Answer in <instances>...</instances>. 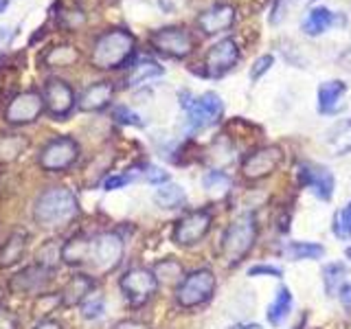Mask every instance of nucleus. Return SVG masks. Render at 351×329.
<instances>
[{"label": "nucleus", "instance_id": "obj_32", "mask_svg": "<svg viewBox=\"0 0 351 329\" xmlns=\"http://www.w3.org/2000/svg\"><path fill=\"white\" fill-rule=\"evenodd\" d=\"M334 235L338 239H351V202L334 215Z\"/></svg>", "mask_w": 351, "mask_h": 329}, {"label": "nucleus", "instance_id": "obj_35", "mask_svg": "<svg viewBox=\"0 0 351 329\" xmlns=\"http://www.w3.org/2000/svg\"><path fill=\"white\" fill-rule=\"evenodd\" d=\"M58 259H62V248L53 246V244H47L38 252V266H44V268H49V270L55 268Z\"/></svg>", "mask_w": 351, "mask_h": 329}, {"label": "nucleus", "instance_id": "obj_17", "mask_svg": "<svg viewBox=\"0 0 351 329\" xmlns=\"http://www.w3.org/2000/svg\"><path fill=\"white\" fill-rule=\"evenodd\" d=\"M49 274H51L49 268L38 266L36 263V266L20 270L16 277L11 279V288H14V292H20V294H38L44 290V285H47Z\"/></svg>", "mask_w": 351, "mask_h": 329}, {"label": "nucleus", "instance_id": "obj_47", "mask_svg": "<svg viewBox=\"0 0 351 329\" xmlns=\"http://www.w3.org/2000/svg\"><path fill=\"white\" fill-rule=\"evenodd\" d=\"M228 329H261L259 325H255V323H239V325H233V327H228Z\"/></svg>", "mask_w": 351, "mask_h": 329}, {"label": "nucleus", "instance_id": "obj_15", "mask_svg": "<svg viewBox=\"0 0 351 329\" xmlns=\"http://www.w3.org/2000/svg\"><path fill=\"white\" fill-rule=\"evenodd\" d=\"M299 182L305 189H312L314 195H318L321 200H329L334 193V173L327 167L314 162H301L299 164Z\"/></svg>", "mask_w": 351, "mask_h": 329}, {"label": "nucleus", "instance_id": "obj_24", "mask_svg": "<svg viewBox=\"0 0 351 329\" xmlns=\"http://www.w3.org/2000/svg\"><path fill=\"white\" fill-rule=\"evenodd\" d=\"M165 71H162V66L158 62H154V60H141L138 64H134L130 69L128 77H125V84L128 86H141V84H145L149 80H156V77H160Z\"/></svg>", "mask_w": 351, "mask_h": 329}, {"label": "nucleus", "instance_id": "obj_19", "mask_svg": "<svg viewBox=\"0 0 351 329\" xmlns=\"http://www.w3.org/2000/svg\"><path fill=\"white\" fill-rule=\"evenodd\" d=\"M347 93V86L343 82H325L318 86V110L323 114H334L338 108H343V97Z\"/></svg>", "mask_w": 351, "mask_h": 329}, {"label": "nucleus", "instance_id": "obj_23", "mask_svg": "<svg viewBox=\"0 0 351 329\" xmlns=\"http://www.w3.org/2000/svg\"><path fill=\"white\" fill-rule=\"evenodd\" d=\"M27 248V235L25 233H14L3 246H0V268H9L18 263L25 255Z\"/></svg>", "mask_w": 351, "mask_h": 329}, {"label": "nucleus", "instance_id": "obj_7", "mask_svg": "<svg viewBox=\"0 0 351 329\" xmlns=\"http://www.w3.org/2000/svg\"><path fill=\"white\" fill-rule=\"evenodd\" d=\"M215 292V277L211 270H195L189 277H184L176 290V301L182 307H197L206 303Z\"/></svg>", "mask_w": 351, "mask_h": 329}, {"label": "nucleus", "instance_id": "obj_18", "mask_svg": "<svg viewBox=\"0 0 351 329\" xmlns=\"http://www.w3.org/2000/svg\"><path fill=\"white\" fill-rule=\"evenodd\" d=\"M112 95H114L112 82H95L93 86H88L84 95L80 97V108L84 112H99V110H104L112 101Z\"/></svg>", "mask_w": 351, "mask_h": 329}, {"label": "nucleus", "instance_id": "obj_43", "mask_svg": "<svg viewBox=\"0 0 351 329\" xmlns=\"http://www.w3.org/2000/svg\"><path fill=\"white\" fill-rule=\"evenodd\" d=\"M338 66H340V69H345V71H351V44L347 47V51L338 58Z\"/></svg>", "mask_w": 351, "mask_h": 329}, {"label": "nucleus", "instance_id": "obj_6", "mask_svg": "<svg viewBox=\"0 0 351 329\" xmlns=\"http://www.w3.org/2000/svg\"><path fill=\"white\" fill-rule=\"evenodd\" d=\"M149 44L160 55H165V58H173V60H184L195 49V40L191 36V31H186L184 27H162L158 31H154L149 36Z\"/></svg>", "mask_w": 351, "mask_h": 329}, {"label": "nucleus", "instance_id": "obj_41", "mask_svg": "<svg viewBox=\"0 0 351 329\" xmlns=\"http://www.w3.org/2000/svg\"><path fill=\"white\" fill-rule=\"evenodd\" d=\"M18 327H20V321L16 314L0 310V329H18Z\"/></svg>", "mask_w": 351, "mask_h": 329}, {"label": "nucleus", "instance_id": "obj_31", "mask_svg": "<svg viewBox=\"0 0 351 329\" xmlns=\"http://www.w3.org/2000/svg\"><path fill=\"white\" fill-rule=\"evenodd\" d=\"M285 252H288L292 259H318V257H323L325 248L312 244V241H292V244L285 248Z\"/></svg>", "mask_w": 351, "mask_h": 329}, {"label": "nucleus", "instance_id": "obj_14", "mask_svg": "<svg viewBox=\"0 0 351 329\" xmlns=\"http://www.w3.org/2000/svg\"><path fill=\"white\" fill-rule=\"evenodd\" d=\"M283 160V151L277 145H268V147H259L257 151H252L250 156L241 164V173L246 175L248 180H259L270 175L274 169L279 167Z\"/></svg>", "mask_w": 351, "mask_h": 329}, {"label": "nucleus", "instance_id": "obj_44", "mask_svg": "<svg viewBox=\"0 0 351 329\" xmlns=\"http://www.w3.org/2000/svg\"><path fill=\"white\" fill-rule=\"evenodd\" d=\"M340 301H343V305L347 307V310H351V283L340 290Z\"/></svg>", "mask_w": 351, "mask_h": 329}, {"label": "nucleus", "instance_id": "obj_11", "mask_svg": "<svg viewBox=\"0 0 351 329\" xmlns=\"http://www.w3.org/2000/svg\"><path fill=\"white\" fill-rule=\"evenodd\" d=\"M237 62H239L237 42L233 38H224V40L215 42L213 47L206 51L202 73L206 77H222L228 71H233Z\"/></svg>", "mask_w": 351, "mask_h": 329}, {"label": "nucleus", "instance_id": "obj_21", "mask_svg": "<svg viewBox=\"0 0 351 329\" xmlns=\"http://www.w3.org/2000/svg\"><path fill=\"white\" fill-rule=\"evenodd\" d=\"M336 25V16L327 7H314L307 11V16L303 20V33L305 36H321L329 27Z\"/></svg>", "mask_w": 351, "mask_h": 329}, {"label": "nucleus", "instance_id": "obj_13", "mask_svg": "<svg viewBox=\"0 0 351 329\" xmlns=\"http://www.w3.org/2000/svg\"><path fill=\"white\" fill-rule=\"evenodd\" d=\"M211 213L206 208H200V211H193L189 215H184L178 224H176L173 230V241L178 246H193L197 244L211 228Z\"/></svg>", "mask_w": 351, "mask_h": 329}, {"label": "nucleus", "instance_id": "obj_48", "mask_svg": "<svg viewBox=\"0 0 351 329\" xmlns=\"http://www.w3.org/2000/svg\"><path fill=\"white\" fill-rule=\"evenodd\" d=\"M7 40H9V29L3 27V29H0V47H3V44H5Z\"/></svg>", "mask_w": 351, "mask_h": 329}, {"label": "nucleus", "instance_id": "obj_33", "mask_svg": "<svg viewBox=\"0 0 351 329\" xmlns=\"http://www.w3.org/2000/svg\"><path fill=\"white\" fill-rule=\"evenodd\" d=\"M180 263H176L173 259H167L156 266V279H162V281H180Z\"/></svg>", "mask_w": 351, "mask_h": 329}, {"label": "nucleus", "instance_id": "obj_28", "mask_svg": "<svg viewBox=\"0 0 351 329\" xmlns=\"http://www.w3.org/2000/svg\"><path fill=\"white\" fill-rule=\"evenodd\" d=\"M290 307H292V294H290L288 288H285V285H281L277 296H274V301L270 303L268 312H266L268 314V323L270 325H279L283 318L290 314Z\"/></svg>", "mask_w": 351, "mask_h": 329}, {"label": "nucleus", "instance_id": "obj_30", "mask_svg": "<svg viewBox=\"0 0 351 329\" xmlns=\"http://www.w3.org/2000/svg\"><path fill=\"white\" fill-rule=\"evenodd\" d=\"M25 147L27 141L20 134H0V162H9L18 158Z\"/></svg>", "mask_w": 351, "mask_h": 329}, {"label": "nucleus", "instance_id": "obj_25", "mask_svg": "<svg viewBox=\"0 0 351 329\" xmlns=\"http://www.w3.org/2000/svg\"><path fill=\"white\" fill-rule=\"evenodd\" d=\"M327 145L336 156H345L351 151V121H340L327 134Z\"/></svg>", "mask_w": 351, "mask_h": 329}, {"label": "nucleus", "instance_id": "obj_9", "mask_svg": "<svg viewBox=\"0 0 351 329\" xmlns=\"http://www.w3.org/2000/svg\"><path fill=\"white\" fill-rule=\"evenodd\" d=\"M121 257H123V239H121L117 233H101L90 239V257H88V263L99 272H110L114 270Z\"/></svg>", "mask_w": 351, "mask_h": 329}, {"label": "nucleus", "instance_id": "obj_4", "mask_svg": "<svg viewBox=\"0 0 351 329\" xmlns=\"http://www.w3.org/2000/svg\"><path fill=\"white\" fill-rule=\"evenodd\" d=\"M182 108L186 112L189 130H202L213 125L224 114V103L215 93H204L195 99H191L189 93H182Z\"/></svg>", "mask_w": 351, "mask_h": 329}, {"label": "nucleus", "instance_id": "obj_50", "mask_svg": "<svg viewBox=\"0 0 351 329\" xmlns=\"http://www.w3.org/2000/svg\"><path fill=\"white\" fill-rule=\"evenodd\" d=\"M3 296H5V292H3V288H0V301H3Z\"/></svg>", "mask_w": 351, "mask_h": 329}, {"label": "nucleus", "instance_id": "obj_12", "mask_svg": "<svg viewBox=\"0 0 351 329\" xmlns=\"http://www.w3.org/2000/svg\"><path fill=\"white\" fill-rule=\"evenodd\" d=\"M44 108L53 119H66L75 108V93L69 82L60 80V77H51L44 84Z\"/></svg>", "mask_w": 351, "mask_h": 329}, {"label": "nucleus", "instance_id": "obj_34", "mask_svg": "<svg viewBox=\"0 0 351 329\" xmlns=\"http://www.w3.org/2000/svg\"><path fill=\"white\" fill-rule=\"evenodd\" d=\"M228 184H230V180L224 171H208L204 175V189L206 191H226Z\"/></svg>", "mask_w": 351, "mask_h": 329}, {"label": "nucleus", "instance_id": "obj_1", "mask_svg": "<svg viewBox=\"0 0 351 329\" xmlns=\"http://www.w3.org/2000/svg\"><path fill=\"white\" fill-rule=\"evenodd\" d=\"M136 38L128 29H110L104 31L93 44L90 64L99 71H117L123 69L128 60L134 55Z\"/></svg>", "mask_w": 351, "mask_h": 329}, {"label": "nucleus", "instance_id": "obj_45", "mask_svg": "<svg viewBox=\"0 0 351 329\" xmlns=\"http://www.w3.org/2000/svg\"><path fill=\"white\" fill-rule=\"evenodd\" d=\"M33 329H62V325L58 321H53V318H47V321H40Z\"/></svg>", "mask_w": 351, "mask_h": 329}, {"label": "nucleus", "instance_id": "obj_2", "mask_svg": "<svg viewBox=\"0 0 351 329\" xmlns=\"http://www.w3.org/2000/svg\"><path fill=\"white\" fill-rule=\"evenodd\" d=\"M80 213V202L71 189L66 186H51L44 191L33 206V219L42 228H60L66 226Z\"/></svg>", "mask_w": 351, "mask_h": 329}, {"label": "nucleus", "instance_id": "obj_3", "mask_svg": "<svg viewBox=\"0 0 351 329\" xmlns=\"http://www.w3.org/2000/svg\"><path fill=\"white\" fill-rule=\"evenodd\" d=\"M257 239V219L252 213H244L226 228L222 237V259L228 266H235L244 259L255 246Z\"/></svg>", "mask_w": 351, "mask_h": 329}, {"label": "nucleus", "instance_id": "obj_39", "mask_svg": "<svg viewBox=\"0 0 351 329\" xmlns=\"http://www.w3.org/2000/svg\"><path fill=\"white\" fill-rule=\"evenodd\" d=\"M130 180H132V175H128V173H121V175H110V178H106V180H104V189H106V191H114V189H121V186H125Z\"/></svg>", "mask_w": 351, "mask_h": 329}, {"label": "nucleus", "instance_id": "obj_37", "mask_svg": "<svg viewBox=\"0 0 351 329\" xmlns=\"http://www.w3.org/2000/svg\"><path fill=\"white\" fill-rule=\"evenodd\" d=\"M274 64V55H261V58L255 60V64L250 66V80L257 82L261 75H266Z\"/></svg>", "mask_w": 351, "mask_h": 329}, {"label": "nucleus", "instance_id": "obj_20", "mask_svg": "<svg viewBox=\"0 0 351 329\" xmlns=\"http://www.w3.org/2000/svg\"><path fill=\"white\" fill-rule=\"evenodd\" d=\"M95 288V281L93 277H88V274H75V277H71V281L66 283L64 292L60 294L62 296V303L64 305H77L86 301V296L93 292Z\"/></svg>", "mask_w": 351, "mask_h": 329}, {"label": "nucleus", "instance_id": "obj_29", "mask_svg": "<svg viewBox=\"0 0 351 329\" xmlns=\"http://www.w3.org/2000/svg\"><path fill=\"white\" fill-rule=\"evenodd\" d=\"M184 200H186L184 189L180 184H171V182L160 184L156 189V193H154V202L162 208H176V206H180Z\"/></svg>", "mask_w": 351, "mask_h": 329}, {"label": "nucleus", "instance_id": "obj_40", "mask_svg": "<svg viewBox=\"0 0 351 329\" xmlns=\"http://www.w3.org/2000/svg\"><path fill=\"white\" fill-rule=\"evenodd\" d=\"M145 178L152 182V184H162V182H167L169 180V173L165 171V169H158V167H149L145 171Z\"/></svg>", "mask_w": 351, "mask_h": 329}, {"label": "nucleus", "instance_id": "obj_27", "mask_svg": "<svg viewBox=\"0 0 351 329\" xmlns=\"http://www.w3.org/2000/svg\"><path fill=\"white\" fill-rule=\"evenodd\" d=\"M347 281V266L345 263H327L323 268V283H325V292L329 296H336L343 290V283Z\"/></svg>", "mask_w": 351, "mask_h": 329}, {"label": "nucleus", "instance_id": "obj_10", "mask_svg": "<svg viewBox=\"0 0 351 329\" xmlns=\"http://www.w3.org/2000/svg\"><path fill=\"white\" fill-rule=\"evenodd\" d=\"M44 112V97L38 90H22L5 108V119L11 125H29Z\"/></svg>", "mask_w": 351, "mask_h": 329}, {"label": "nucleus", "instance_id": "obj_16", "mask_svg": "<svg viewBox=\"0 0 351 329\" xmlns=\"http://www.w3.org/2000/svg\"><path fill=\"white\" fill-rule=\"evenodd\" d=\"M235 7L233 5H226V3H219L208 7L206 11H202L197 16V29H200L204 36H215V33H224L230 27L235 25Z\"/></svg>", "mask_w": 351, "mask_h": 329}, {"label": "nucleus", "instance_id": "obj_26", "mask_svg": "<svg viewBox=\"0 0 351 329\" xmlns=\"http://www.w3.org/2000/svg\"><path fill=\"white\" fill-rule=\"evenodd\" d=\"M80 60V51H77L73 44H58V47H51L44 53L42 62L55 69V66H73Z\"/></svg>", "mask_w": 351, "mask_h": 329}, {"label": "nucleus", "instance_id": "obj_49", "mask_svg": "<svg viewBox=\"0 0 351 329\" xmlns=\"http://www.w3.org/2000/svg\"><path fill=\"white\" fill-rule=\"evenodd\" d=\"M7 7H9V0H0V14H3Z\"/></svg>", "mask_w": 351, "mask_h": 329}, {"label": "nucleus", "instance_id": "obj_8", "mask_svg": "<svg viewBox=\"0 0 351 329\" xmlns=\"http://www.w3.org/2000/svg\"><path fill=\"white\" fill-rule=\"evenodd\" d=\"M158 290L156 274L147 268H132L121 277V292L130 305H145Z\"/></svg>", "mask_w": 351, "mask_h": 329}, {"label": "nucleus", "instance_id": "obj_42", "mask_svg": "<svg viewBox=\"0 0 351 329\" xmlns=\"http://www.w3.org/2000/svg\"><path fill=\"white\" fill-rule=\"evenodd\" d=\"M250 277H259V274H268V277H281V270L279 268H274V266H255V268H250L248 270Z\"/></svg>", "mask_w": 351, "mask_h": 329}, {"label": "nucleus", "instance_id": "obj_51", "mask_svg": "<svg viewBox=\"0 0 351 329\" xmlns=\"http://www.w3.org/2000/svg\"><path fill=\"white\" fill-rule=\"evenodd\" d=\"M347 257L351 259V248H347Z\"/></svg>", "mask_w": 351, "mask_h": 329}, {"label": "nucleus", "instance_id": "obj_46", "mask_svg": "<svg viewBox=\"0 0 351 329\" xmlns=\"http://www.w3.org/2000/svg\"><path fill=\"white\" fill-rule=\"evenodd\" d=\"M117 329H147V325H143L138 321H123L117 325Z\"/></svg>", "mask_w": 351, "mask_h": 329}, {"label": "nucleus", "instance_id": "obj_22", "mask_svg": "<svg viewBox=\"0 0 351 329\" xmlns=\"http://www.w3.org/2000/svg\"><path fill=\"white\" fill-rule=\"evenodd\" d=\"M88 257H90V239L88 237H73L62 246V259L71 266L88 263Z\"/></svg>", "mask_w": 351, "mask_h": 329}, {"label": "nucleus", "instance_id": "obj_36", "mask_svg": "<svg viewBox=\"0 0 351 329\" xmlns=\"http://www.w3.org/2000/svg\"><path fill=\"white\" fill-rule=\"evenodd\" d=\"M104 312H106V305L101 299H88L82 305V314H84V318H88V321H97V318L104 316Z\"/></svg>", "mask_w": 351, "mask_h": 329}, {"label": "nucleus", "instance_id": "obj_5", "mask_svg": "<svg viewBox=\"0 0 351 329\" xmlns=\"http://www.w3.org/2000/svg\"><path fill=\"white\" fill-rule=\"evenodd\" d=\"M80 158V145L71 136H58L51 138L47 145L42 147L38 162L44 171L49 173H62L66 169H71L73 164Z\"/></svg>", "mask_w": 351, "mask_h": 329}, {"label": "nucleus", "instance_id": "obj_38", "mask_svg": "<svg viewBox=\"0 0 351 329\" xmlns=\"http://www.w3.org/2000/svg\"><path fill=\"white\" fill-rule=\"evenodd\" d=\"M114 119L119 121V123H123V125H143V121L136 112H132L130 108L125 106H119L114 110Z\"/></svg>", "mask_w": 351, "mask_h": 329}]
</instances>
